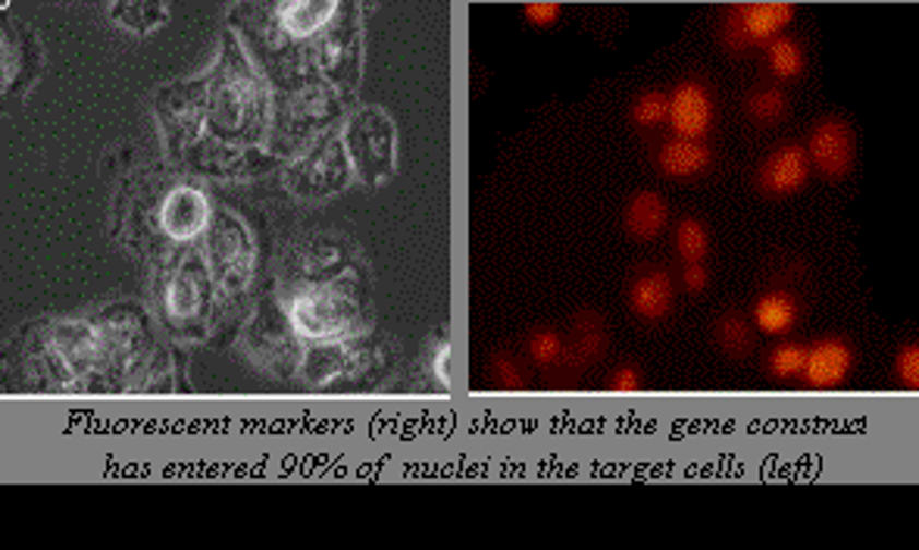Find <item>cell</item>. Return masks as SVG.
Masks as SVG:
<instances>
[{
  "instance_id": "4fadbf2b",
  "label": "cell",
  "mask_w": 919,
  "mask_h": 550,
  "mask_svg": "<svg viewBox=\"0 0 919 550\" xmlns=\"http://www.w3.org/2000/svg\"><path fill=\"white\" fill-rule=\"evenodd\" d=\"M604 344H607V332H604L598 313H578L573 325V342L563 344V360L570 367H585V363L598 360Z\"/></svg>"
},
{
  "instance_id": "2e32d148",
  "label": "cell",
  "mask_w": 919,
  "mask_h": 550,
  "mask_svg": "<svg viewBox=\"0 0 919 550\" xmlns=\"http://www.w3.org/2000/svg\"><path fill=\"white\" fill-rule=\"evenodd\" d=\"M676 251L682 256V263H704L707 253H711V235H707V226L701 219H682L679 229H676Z\"/></svg>"
},
{
  "instance_id": "5b68a950",
  "label": "cell",
  "mask_w": 919,
  "mask_h": 550,
  "mask_svg": "<svg viewBox=\"0 0 919 550\" xmlns=\"http://www.w3.org/2000/svg\"><path fill=\"white\" fill-rule=\"evenodd\" d=\"M667 122L672 125V132L679 138H701L711 132L713 125V100L711 92L694 82V79H685L679 82L672 94H669V116Z\"/></svg>"
},
{
  "instance_id": "9a60e30c",
  "label": "cell",
  "mask_w": 919,
  "mask_h": 550,
  "mask_svg": "<svg viewBox=\"0 0 919 550\" xmlns=\"http://www.w3.org/2000/svg\"><path fill=\"white\" fill-rule=\"evenodd\" d=\"M766 63H769V72L776 79H785V82L798 79L804 72V50H801V45L795 38L781 35V38L766 45Z\"/></svg>"
},
{
  "instance_id": "52a82bcc",
  "label": "cell",
  "mask_w": 919,
  "mask_h": 550,
  "mask_svg": "<svg viewBox=\"0 0 919 550\" xmlns=\"http://www.w3.org/2000/svg\"><path fill=\"white\" fill-rule=\"evenodd\" d=\"M854 369V347L842 338H820L807 347L804 382L813 388H835L842 385Z\"/></svg>"
},
{
  "instance_id": "7402d4cb",
  "label": "cell",
  "mask_w": 919,
  "mask_h": 550,
  "mask_svg": "<svg viewBox=\"0 0 919 550\" xmlns=\"http://www.w3.org/2000/svg\"><path fill=\"white\" fill-rule=\"evenodd\" d=\"M897 375H900V382L904 385H917L919 382V347L917 344H907L900 354H897Z\"/></svg>"
},
{
  "instance_id": "8fae6325",
  "label": "cell",
  "mask_w": 919,
  "mask_h": 550,
  "mask_svg": "<svg viewBox=\"0 0 919 550\" xmlns=\"http://www.w3.org/2000/svg\"><path fill=\"white\" fill-rule=\"evenodd\" d=\"M798 316H801L798 300L791 291H781V288L766 291L754 307V325L766 335H788L798 325Z\"/></svg>"
},
{
  "instance_id": "8992f818",
  "label": "cell",
  "mask_w": 919,
  "mask_h": 550,
  "mask_svg": "<svg viewBox=\"0 0 919 550\" xmlns=\"http://www.w3.org/2000/svg\"><path fill=\"white\" fill-rule=\"evenodd\" d=\"M807 179H810V160L804 147L798 144L773 151L757 169V188L766 198H791L804 188Z\"/></svg>"
},
{
  "instance_id": "d4e9b609",
  "label": "cell",
  "mask_w": 919,
  "mask_h": 550,
  "mask_svg": "<svg viewBox=\"0 0 919 550\" xmlns=\"http://www.w3.org/2000/svg\"><path fill=\"white\" fill-rule=\"evenodd\" d=\"M610 388L613 391H638L642 388V372L635 367H620L613 372L610 379Z\"/></svg>"
},
{
  "instance_id": "30bf717a",
  "label": "cell",
  "mask_w": 919,
  "mask_h": 550,
  "mask_svg": "<svg viewBox=\"0 0 919 550\" xmlns=\"http://www.w3.org/2000/svg\"><path fill=\"white\" fill-rule=\"evenodd\" d=\"M711 160L713 154L704 141L672 135L667 144L660 147L657 166H660V172L669 176V179H694V176H701V172L711 166Z\"/></svg>"
},
{
  "instance_id": "d6986e66",
  "label": "cell",
  "mask_w": 919,
  "mask_h": 550,
  "mask_svg": "<svg viewBox=\"0 0 919 550\" xmlns=\"http://www.w3.org/2000/svg\"><path fill=\"white\" fill-rule=\"evenodd\" d=\"M669 116V94L664 92H642L632 104V122L638 129H654L660 122H667Z\"/></svg>"
},
{
  "instance_id": "277c9868",
  "label": "cell",
  "mask_w": 919,
  "mask_h": 550,
  "mask_svg": "<svg viewBox=\"0 0 919 550\" xmlns=\"http://www.w3.org/2000/svg\"><path fill=\"white\" fill-rule=\"evenodd\" d=\"M160 226L172 241H194L210 229V201L198 188H172L160 206Z\"/></svg>"
},
{
  "instance_id": "e0dca14e",
  "label": "cell",
  "mask_w": 919,
  "mask_h": 550,
  "mask_svg": "<svg viewBox=\"0 0 919 550\" xmlns=\"http://www.w3.org/2000/svg\"><path fill=\"white\" fill-rule=\"evenodd\" d=\"M744 110L757 125H776L788 116V97L779 88H757V92H751Z\"/></svg>"
},
{
  "instance_id": "5bb4252c",
  "label": "cell",
  "mask_w": 919,
  "mask_h": 550,
  "mask_svg": "<svg viewBox=\"0 0 919 550\" xmlns=\"http://www.w3.org/2000/svg\"><path fill=\"white\" fill-rule=\"evenodd\" d=\"M204 303V288L194 275H176L166 288V313L172 320H191Z\"/></svg>"
},
{
  "instance_id": "6da1fadb",
  "label": "cell",
  "mask_w": 919,
  "mask_h": 550,
  "mask_svg": "<svg viewBox=\"0 0 919 550\" xmlns=\"http://www.w3.org/2000/svg\"><path fill=\"white\" fill-rule=\"evenodd\" d=\"M285 313L295 335L310 344L342 342L354 328V307L332 285H310L295 291L285 303Z\"/></svg>"
},
{
  "instance_id": "603a6c76",
  "label": "cell",
  "mask_w": 919,
  "mask_h": 550,
  "mask_svg": "<svg viewBox=\"0 0 919 550\" xmlns=\"http://www.w3.org/2000/svg\"><path fill=\"white\" fill-rule=\"evenodd\" d=\"M682 285L689 295H701L707 285H711V273L704 263H685V273H682Z\"/></svg>"
},
{
  "instance_id": "cb8c5ba5",
  "label": "cell",
  "mask_w": 919,
  "mask_h": 550,
  "mask_svg": "<svg viewBox=\"0 0 919 550\" xmlns=\"http://www.w3.org/2000/svg\"><path fill=\"white\" fill-rule=\"evenodd\" d=\"M523 13H526V20H529L532 25H541V28H548V25H553L560 20V7H557V3H529Z\"/></svg>"
},
{
  "instance_id": "ffe728a7",
  "label": "cell",
  "mask_w": 919,
  "mask_h": 550,
  "mask_svg": "<svg viewBox=\"0 0 919 550\" xmlns=\"http://www.w3.org/2000/svg\"><path fill=\"white\" fill-rule=\"evenodd\" d=\"M804 360H807V347L804 344L785 342L779 347L769 350V372L779 375V379H791V375H801L804 372Z\"/></svg>"
},
{
  "instance_id": "484cf974",
  "label": "cell",
  "mask_w": 919,
  "mask_h": 550,
  "mask_svg": "<svg viewBox=\"0 0 919 550\" xmlns=\"http://www.w3.org/2000/svg\"><path fill=\"white\" fill-rule=\"evenodd\" d=\"M491 372L498 375V382H501L504 388H516V385H520V367H516L513 360H506V357H498V360L491 363Z\"/></svg>"
},
{
  "instance_id": "7a4b0ae2",
  "label": "cell",
  "mask_w": 919,
  "mask_h": 550,
  "mask_svg": "<svg viewBox=\"0 0 919 550\" xmlns=\"http://www.w3.org/2000/svg\"><path fill=\"white\" fill-rule=\"evenodd\" d=\"M795 20L791 3H741L723 20V45L729 50H748L754 45H769L785 35Z\"/></svg>"
},
{
  "instance_id": "7c38bea8",
  "label": "cell",
  "mask_w": 919,
  "mask_h": 550,
  "mask_svg": "<svg viewBox=\"0 0 919 550\" xmlns=\"http://www.w3.org/2000/svg\"><path fill=\"white\" fill-rule=\"evenodd\" d=\"M338 13V3H282L276 7L278 25L291 35V38H310L317 35L322 25H329V20Z\"/></svg>"
},
{
  "instance_id": "3957f363",
  "label": "cell",
  "mask_w": 919,
  "mask_h": 550,
  "mask_svg": "<svg viewBox=\"0 0 919 550\" xmlns=\"http://www.w3.org/2000/svg\"><path fill=\"white\" fill-rule=\"evenodd\" d=\"M810 169H816L826 179H845L854 166V132L842 116H828L823 119L813 132H810V144L804 147Z\"/></svg>"
},
{
  "instance_id": "ac0fdd59",
  "label": "cell",
  "mask_w": 919,
  "mask_h": 550,
  "mask_svg": "<svg viewBox=\"0 0 919 550\" xmlns=\"http://www.w3.org/2000/svg\"><path fill=\"white\" fill-rule=\"evenodd\" d=\"M716 344L729 354V357H744L754 344V332H751V322L738 313H729L723 320L716 322Z\"/></svg>"
},
{
  "instance_id": "ba28073f",
  "label": "cell",
  "mask_w": 919,
  "mask_h": 550,
  "mask_svg": "<svg viewBox=\"0 0 919 550\" xmlns=\"http://www.w3.org/2000/svg\"><path fill=\"white\" fill-rule=\"evenodd\" d=\"M629 307L642 322H664L672 310V282L664 270L642 273L629 288Z\"/></svg>"
},
{
  "instance_id": "9c48e42d",
  "label": "cell",
  "mask_w": 919,
  "mask_h": 550,
  "mask_svg": "<svg viewBox=\"0 0 919 550\" xmlns=\"http://www.w3.org/2000/svg\"><path fill=\"white\" fill-rule=\"evenodd\" d=\"M669 206L657 191H638L625 210H622V226L625 235L635 241H654L660 231L667 229Z\"/></svg>"
},
{
  "instance_id": "44dd1931",
  "label": "cell",
  "mask_w": 919,
  "mask_h": 550,
  "mask_svg": "<svg viewBox=\"0 0 919 550\" xmlns=\"http://www.w3.org/2000/svg\"><path fill=\"white\" fill-rule=\"evenodd\" d=\"M529 354L535 363H541V367H553V363H560L563 360V342H560V335L557 332H551V328H541V332H535L529 338Z\"/></svg>"
}]
</instances>
